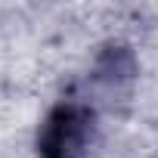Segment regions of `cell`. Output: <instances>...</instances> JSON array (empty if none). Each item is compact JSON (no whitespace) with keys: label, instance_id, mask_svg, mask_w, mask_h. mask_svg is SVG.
<instances>
[{"label":"cell","instance_id":"cell-1","mask_svg":"<svg viewBox=\"0 0 158 158\" xmlns=\"http://www.w3.org/2000/svg\"><path fill=\"white\" fill-rule=\"evenodd\" d=\"M96 118L81 102H59L37 133L40 158H81L93 143Z\"/></svg>","mask_w":158,"mask_h":158}]
</instances>
